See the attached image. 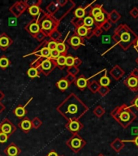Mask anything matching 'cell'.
<instances>
[{
	"instance_id": "obj_31",
	"label": "cell",
	"mask_w": 138,
	"mask_h": 156,
	"mask_svg": "<svg viewBox=\"0 0 138 156\" xmlns=\"http://www.w3.org/2000/svg\"><path fill=\"white\" fill-rule=\"evenodd\" d=\"M112 27V24L108 20H107L106 21L104 22V23H102V24H101V29H103L105 30V31H107V30H109Z\"/></svg>"
},
{
	"instance_id": "obj_47",
	"label": "cell",
	"mask_w": 138,
	"mask_h": 156,
	"mask_svg": "<svg viewBox=\"0 0 138 156\" xmlns=\"http://www.w3.org/2000/svg\"><path fill=\"white\" fill-rule=\"evenodd\" d=\"M47 156H58V154L56 153L55 151H51V152H50L48 154H47Z\"/></svg>"
},
{
	"instance_id": "obj_17",
	"label": "cell",
	"mask_w": 138,
	"mask_h": 156,
	"mask_svg": "<svg viewBox=\"0 0 138 156\" xmlns=\"http://www.w3.org/2000/svg\"><path fill=\"white\" fill-rule=\"evenodd\" d=\"M68 128L70 129L71 131L73 132H76L78 131L80 128V124L79 122L77 121H72L68 125Z\"/></svg>"
},
{
	"instance_id": "obj_4",
	"label": "cell",
	"mask_w": 138,
	"mask_h": 156,
	"mask_svg": "<svg viewBox=\"0 0 138 156\" xmlns=\"http://www.w3.org/2000/svg\"><path fill=\"white\" fill-rule=\"evenodd\" d=\"M124 84L133 92L138 91V77L129 75L124 80Z\"/></svg>"
},
{
	"instance_id": "obj_50",
	"label": "cell",
	"mask_w": 138,
	"mask_h": 156,
	"mask_svg": "<svg viewBox=\"0 0 138 156\" xmlns=\"http://www.w3.org/2000/svg\"><path fill=\"white\" fill-rule=\"evenodd\" d=\"M136 63H137V64H138V57L136 58Z\"/></svg>"
},
{
	"instance_id": "obj_24",
	"label": "cell",
	"mask_w": 138,
	"mask_h": 156,
	"mask_svg": "<svg viewBox=\"0 0 138 156\" xmlns=\"http://www.w3.org/2000/svg\"><path fill=\"white\" fill-rule=\"evenodd\" d=\"M39 30H40V27L37 23H33V24H30L29 31L31 32L32 34H37V33H38Z\"/></svg>"
},
{
	"instance_id": "obj_42",
	"label": "cell",
	"mask_w": 138,
	"mask_h": 156,
	"mask_svg": "<svg viewBox=\"0 0 138 156\" xmlns=\"http://www.w3.org/2000/svg\"><path fill=\"white\" fill-rule=\"evenodd\" d=\"M124 142H133L138 147V136H134V138L133 140H125V141H123Z\"/></svg>"
},
{
	"instance_id": "obj_41",
	"label": "cell",
	"mask_w": 138,
	"mask_h": 156,
	"mask_svg": "<svg viewBox=\"0 0 138 156\" xmlns=\"http://www.w3.org/2000/svg\"><path fill=\"white\" fill-rule=\"evenodd\" d=\"M8 139V135L3 133H0V143H5Z\"/></svg>"
},
{
	"instance_id": "obj_35",
	"label": "cell",
	"mask_w": 138,
	"mask_h": 156,
	"mask_svg": "<svg viewBox=\"0 0 138 156\" xmlns=\"http://www.w3.org/2000/svg\"><path fill=\"white\" fill-rule=\"evenodd\" d=\"M74 63H75V58H73V56H68V57H66V65L70 67V66L74 65Z\"/></svg>"
},
{
	"instance_id": "obj_2",
	"label": "cell",
	"mask_w": 138,
	"mask_h": 156,
	"mask_svg": "<svg viewBox=\"0 0 138 156\" xmlns=\"http://www.w3.org/2000/svg\"><path fill=\"white\" fill-rule=\"evenodd\" d=\"M111 115L124 129H127L136 119V114L127 104L116 107Z\"/></svg>"
},
{
	"instance_id": "obj_32",
	"label": "cell",
	"mask_w": 138,
	"mask_h": 156,
	"mask_svg": "<svg viewBox=\"0 0 138 156\" xmlns=\"http://www.w3.org/2000/svg\"><path fill=\"white\" fill-rule=\"evenodd\" d=\"M130 107H134L138 112V94H136L133 98V99L131 101V102H130Z\"/></svg>"
},
{
	"instance_id": "obj_22",
	"label": "cell",
	"mask_w": 138,
	"mask_h": 156,
	"mask_svg": "<svg viewBox=\"0 0 138 156\" xmlns=\"http://www.w3.org/2000/svg\"><path fill=\"white\" fill-rule=\"evenodd\" d=\"M40 52V56H42V57H46V58H50V55H51V51L49 50L47 47H44L39 51Z\"/></svg>"
},
{
	"instance_id": "obj_15",
	"label": "cell",
	"mask_w": 138,
	"mask_h": 156,
	"mask_svg": "<svg viewBox=\"0 0 138 156\" xmlns=\"http://www.w3.org/2000/svg\"><path fill=\"white\" fill-rule=\"evenodd\" d=\"M88 34H89V29L87 27H85L84 24L80 26L77 29V34L80 37H85L87 36Z\"/></svg>"
},
{
	"instance_id": "obj_26",
	"label": "cell",
	"mask_w": 138,
	"mask_h": 156,
	"mask_svg": "<svg viewBox=\"0 0 138 156\" xmlns=\"http://www.w3.org/2000/svg\"><path fill=\"white\" fill-rule=\"evenodd\" d=\"M27 73H28V76H29V77H31V78H34V77H36V76H38V75H37L38 72H37V68H29Z\"/></svg>"
},
{
	"instance_id": "obj_52",
	"label": "cell",
	"mask_w": 138,
	"mask_h": 156,
	"mask_svg": "<svg viewBox=\"0 0 138 156\" xmlns=\"http://www.w3.org/2000/svg\"><path fill=\"white\" fill-rule=\"evenodd\" d=\"M62 156H63V155H62Z\"/></svg>"
},
{
	"instance_id": "obj_27",
	"label": "cell",
	"mask_w": 138,
	"mask_h": 156,
	"mask_svg": "<svg viewBox=\"0 0 138 156\" xmlns=\"http://www.w3.org/2000/svg\"><path fill=\"white\" fill-rule=\"evenodd\" d=\"M9 60H8V58H6V57H2V58H0V67L2 68H5L8 67L9 65Z\"/></svg>"
},
{
	"instance_id": "obj_9",
	"label": "cell",
	"mask_w": 138,
	"mask_h": 156,
	"mask_svg": "<svg viewBox=\"0 0 138 156\" xmlns=\"http://www.w3.org/2000/svg\"><path fill=\"white\" fill-rule=\"evenodd\" d=\"M0 129H1L2 133L7 134V135H9V134L12 133V132L15 131V129H13V126H12V124H11L9 121L4 122V123L2 124V126H1Z\"/></svg>"
},
{
	"instance_id": "obj_48",
	"label": "cell",
	"mask_w": 138,
	"mask_h": 156,
	"mask_svg": "<svg viewBox=\"0 0 138 156\" xmlns=\"http://www.w3.org/2000/svg\"><path fill=\"white\" fill-rule=\"evenodd\" d=\"M109 36H104L103 37V42H110V41H108L107 39H109Z\"/></svg>"
},
{
	"instance_id": "obj_19",
	"label": "cell",
	"mask_w": 138,
	"mask_h": 156,
	"mask_svg": "<svg viewBox=\"0 0 138 156\" xmlns=\"http://www.w3.org/2000/svg\"><path fill=\"white\" fill-rule=\"evenodd\" d=\"M71 44L74 47H77L81 44V38L78 36H74L71 38Z\"/></svg>"
},
{
	"instance_id": "obj_11",
	"label": "cell",
	"mask_w": 138,
	"mask_h": 156,
	"mask_svg": "<svg viewBox=\"0 0 138 156\" xmlns=\"http://www.w3.org/2000/svg\"><path fill=\"white\" fill-rule=\"evenodd\" d=\"M110 83H111V80H110V78L107 76V73H105L104 76L100 78V80H99L100 86L108 87V85H110Z\"/></svg>"
},
{
	"instance_id": "obj_1",
	"label": "cell",
	"mask_w": 138,
	"mask_h": 156,
	"mask_svg": "<svg viewBox=\"0 0 138 156\" xmlns=\"http://www.w3.org/2000/svg\"><path fill=\"white\" fill-rule=\"evenodd\" d=\"M136 37L137 35L130 29L129 25L125 24H119V26H117L112 36L113 41L124 51H127L130 48V46L133 45Z\"/></svg>"
},
{
	"instance_id": "obj_29",
	"label": "cell",
	"mask_w": 138,
	"mask_h": 156,
	"mask_svg": "<svg viewBox=\"0 0 138 156\" xmlns=\"http://www.w3.org/2000/svg\"><path fill=\"white\" fill-rule=\"evenodd\" d=\"M56 63L59 66H64L66 63V57L64 55H59L56 58Z\"/></svg>"
},
{
	"instance_id": "obj_37",
	"label": "cell",
	"mask_w": 138,
	"mask_h": 156,
	"mask_svg": "<svg viewBox=\"0 0 138 156\" xmlns=\"http://www.w3.org/2000/svg\"><path fill=\"white\" fill-rule=\"evenodd\" d=\"M129 14H130V16H131L133 18H134V19H136V18H138V8L136 7H134L133 9L129 12Z\"/></svg>"
},
{
	"instance_id": "obj_13",
	"label": "cell",
	"mask_w": 138,
	"mask_h": 156,
	"mask_svg": "<svg viewBox=\"0 0 138 156\" xmlns=\"http://www.w3.org/2000/svg\"><path fill=\"white\" fill-rule=\"evenodd\" d=\"M105 13H107V12H105L104 10H103V12L101 13V14L97 15V16L94 17V20L95 22H97V24H102V23H104L107 20H106V16H105Z\"/></svg>"
},
{
	"instance_id": "obj_45",
	"label": "cell",
	"mask_w": 138,
	"mask_h": 156,
	"mask_svg": "<svg viewBox=\"0 0 138 156\" xmlns=\"http://www.w3.org/2000/svg\"><path fill=\"white\" fill-rule=\"evenodd\" d=\"M132 134L134 135L135 136H138V126L133 127V128L132 129Z\"/></svg>"
},
{
	"instance_id": "obj_28",
	"label": "cell",
	"mask_w": 138,
	"mask_h": 156,
	"mask_svg": "<svg viewBox=\"0 0 138 156\" xmlns=\"http://www.w3.org/2000/svg\"><path fill=\"white\" fill-rule=\"evenodd\" d=\"M100 87V85H98V83L96 81H93L90 85V89L91 90L93 93H96L98 91V89Z\"/></svg>"
},
{
	"instance_id": "obj_40",
	"label": "cell",
	"mask_w": 138,
	"mask_h": 156,
	"mask_svg": "<svg viewBox=\"0 0 138 156\" xmlns=\"http://www.w3.org/2000/svg\"><path fill=\"white\" fill-rule=\"evenodd\" d=\"M59 55H60V53H59V52H58L57 50H54V51H51L50 58H52V59H56V58H58Z\"/></svg>"
},
{
	"instance_id": "obj_44",
	"label": "cell",
	"mask_w": 138,
	"mask_h": 156,
	"mask_svg": "<svg viewBox=\"0 0 138 156\" xmlns=\"http://www.w3.org/2000/svg\"><path fill=\"white\" fill-rule=\"evenodd\" d=\"M129 75L135 76V77H138V68H134L133 70L132 71Z\"/></svg>"
},
{
	"instance_id": "obj_12",
	"label": "cell",
	"mask_w": 138,
	"mask_h": 156,
	"mask_svg": "<svg viewBox=\"0 0 138 156\" xmlns=\"http://www.w3.org/2000/svg\"><path fill=\"white\" fill-rule=\"evenodd\" d=\"M83 23H84V25H85V27H87L88 29H89V28L93 26L94 24V17H92L91 16H86L85 19H84Z\"/></svg>"
},
{
	"instance_id": "obj_16",
	"label": "cell",
	"mask_w": 138,
	"mask_h": 156,
	"mask_svg": "<svg viewBox=\"0 0 138 156\" xmlns=\"http://www.w3.org/2000/svg\"><path fill=\"white\" fill-rule=\"evenodd\" d=\"M41 67L44 71H50L52 68V63L50 59H46L42 61V63H41Z\"/></svg>"
},
{
	"instance_id": "obj_30",
	"label": "cell",
	"mask_w": 138,
	"mask_h": 156,
	"mask_svg": "<svg viewBox=\"0 0 138 156\" xmlns=\"http://www.w3.org/2000/svg\"><path fill=\"white\" fill-rule=\"evenodd\" d=\"M39 7L37 6H32V7H29V13L32 15V16H37V15L39 14Z\"/></svg>"
},
{
	"instance_id": "obj_51",
	"label": "cell",
	"mask_w": 138,
	"mask_h": 156,
	"mask_svg": "<svg viewBox=\"0 0 138 156\" xmlns=\"http://www.w3.org/2000/svg\"><path fill=\"white\" fill-rule=\"evenodd\" d=\"M0 133H1V129H0Z\"/></svg>"
},
{
	"instance_id": "obj_3",
	"label": "cell",
	"mask_w": 138,
	"mask_h": 156,
	"mask_svg": "<svg viewBox=\"0 0 138 156\" xmlns=\"http://www.w3.org/2000/svg\"><path fill=\"white\" fill-rule=\"evenodd\" d=\"M68 145L74 152L76 153L84 147L85 145V141L78 136H76L68 141Z\"/></svg>"
},
{
	"instance_id": "obj_10",
	"label": "cell",
	"mask_w": 138,
	"mask_h": 156,
	"mask_svg": "<svg viewBox=\"0 0 138 156\" xmlns=\"http://www.w3.org/2000/svg\"><path fill=\"white\" fill-rule=\"evenodd\" d=\"M19 127H20L24 132H29V129H31L32 123L29 119H24V120L21 122V124H19Z\"/></svg>"
},
{
	"instance_id": "obj_34",
	"label": "cell",
	"mask_w": 138,
	"mask_h": 156,
	"mask_svg": "<svg viewBox=\"0 0 138 156\" xmlns=\"http://www.w3.org/2000/svg\"><path fill=\"white\" fill-rule=\"evenodd\" d=\"M52 26V24H51V22L49 20H44L42 22V24H41V28L45 30H48L50 29Z\"/></svg>"
},
{
	"instance_id": "obj_43",
	"label": "cell",
	"mask_w": 138,
	"mask_h": 156,
	"mask_svg": "<svg viewBox=\"0 0 138 156\" xmlns=\"http://www.w3.org/2000/svg\"><path fill=\"white\" fill-rule=\"evenodd\" d=\"M102 33V29L100 28V27H97V28H96V29H94V34L96 35V36H99V35H101Z\"/></svg>"
},
{
	"instance_id": "obj_23",
	"label": "cell",
	"mask_w": 138,
	"mask_h": 156,
	"mask_svg": "<svg viewBox=\"0 0 138 156\" xmlns=\"http://www.w3.org/2000/svg\"><path fill=\"white\" fill-rule=\"evenodd\" d=\"M9 43L10 41L8 37L5 36H2V37H0V46H2V47H7V46H8Z\"/></svg>"
},
{
	"instance_id": "obj_6",
	"label": "cell",
	"mask_w": 138,
	"mask_h": 156,
	"mask_svg": "<svg viewBox=\"0 0 138 156\" xmlns=\"http://www.w3.org/2000/svg\"><path fill=\"white\" fill-rule=\"evenodd\" d=\"M21 151L19 150V147L15 145V144H11L7 148L5 149L4 153L7 156H18L20 154Z\"/></svg>"
},
{
	"instance_id": "obj_7",
	"label": "cell",
	"mask_w": 138,
	"mask_h": 156,
	"mask_svg": "<svg viewBox=\"0 0 138 156\" xmlns=\"http://www.w3.org/2000/svg\"><path fill=\"white\" fill-rule=\"evenodd\" d=\"M111 148L113 149L116 153H119V152H120V151L124 148L125 144H124V142L123 141V140H121V139L119 138H116L112 141V143L111 144Z\"/></svg>"
},
{
	"instance_id": "obj_25",
	"label": "cell",
	"mask_w": 138,
	"mask_h": 156,
	"mask_svg": "<svg viewBox=\"0 0 138 156\" xmlns=\"http://www.w3.org/2000/svg\"><path fill=\"white\" fill-rule=\"evenodd\" d=\"M75 15H76V16L77 17V18H79V19L83 18V17L85 16V9H83V8H81V7H79V8H77V9L76 10Z\"/></svg>"
},
{
	"instance_id": "obj_39",
	"label": "cell",
	"mask_w": 138,
	"mask_h": 156,
	"mask_svg": "<svg viewBox=\"0 0 138 156\" xmlns=\"http://www.w3.org/2000/svg\"><path fill=\"white\" fill-rule=\"evenodd\" d=\"M57 42L55 41H50L48 43V46H47V48L50 50L51 51H54V50H56V47H57Z\"/></svg>"
},
{
	"instance_id": "obj_21",
	"label": "cell",
	"mask_w": 138,
	"mask_h": 156,
	"mask_svg": "<svg viewBox=\"0 0 138 156\" xmlns=\"http://www.w3.org/2000/svg\"><path fill=\"white\" fill-rule=\"evenodd\" d=\"M57 85H58V87L61 90H65L68 89V81H67V80L63 79V80H60L58 83H57Z\"/></svg>"
},
{
	"instance_id": "obj_36",
	"label": "cell",
	"mask_w": 138,
	"mask_h": 156,
	"mask_svg": "<svg viewBox=\"0 0 138 156\" xmlns=\"http://www.w3.org/2000/svg\"><path fill=\"white\" fill-rule=\"evenodd\" d=\"M110 91V89L108 87H104V86H100L99 89H98V92L102 96H105L106 94H107Z\"/></svg>"
},
{
	"instance_id": "obj_38",
	"label": "cell",
	"mask_w": 138,
	"mask_h": 156,
	"mask_svg": "<svg viewBox=\"0 0 138 156\" xmlns=\"http://www.w3.org/2000/svg\"><path fill=\"white\" fill-rule=\"evenodd\" d=\"M56 50H57L59 53H63V52L66 51V46L64 45L63 42H62V43H58L57 44Z\"/></svg>"
},
{
	"instance_id": "obj_20",
	"label": "cell",
	"mask_w": 138,
	"mask_h": 156,
	"mask_svg": "<svg viewBox=\"0 0 138 156\" xmlns=\"http://www.w3.org/2000/svg\"><path fill=\"white\" fill-rule=\"evenodd\" d=\"M15 115L16 116L21 118L25 115V109H24V107H18L15 110Z\"/></svg>"
},
{
	"instance_id": "obj_5",
	"label": "cell",
	"mask_w": 138,
	"mask_h": 156,
	"mask_svg": "<svg viewBox=\"0 0 138 156\" xmlns=\"http://www.w3.org/2000/svg\"><path fill=\"white\" fill-rule=\"evenodd\" d=\"M110 74L112 76L115 80H120L125 74V72L123 68H121L119 65H115L111 70L110 71Z\"/></svg>"
},
{
	"instance_id": "obj_33",
	"label": "cell",
	"mask_w": 138,
	"mask_h": 156,
	"mask_svg": "<svg viewBox=\"0 0 138 156\" xmlns=\"http://www.w3.org/2000/svg\"><path fill=\"white\" fill-rule=\"evenodd\" d=\"M104 113H105V110L103 109L102 107H100V106H98V107L94 110V114L96 115L97 117L102 116V115H104Z\"/></svg>"
},
{
	"instance_id": "obj_49",
	"label": "cell",
	"mask_w": 138,
	"mask_h": 156,
	"mask_svg": "<svg viewBox=\"0 0 138 156\" xmlns=\"http://www.w3.org/2000/svg\"><path fill=\"white\" fill-rule=\"evenodd\" d=\"M97 156H105V155H104V154H98Z\"/></svg>"
},
{
	"instance_id": "obj_8",
	"label": "cell",
	"mask_w": 138,
	"mask_h": 156,
	"mask_svg": "<svg viewBox=\"0 0 138 156\" xmlns=\"http://www.w3.org/2000/svg\"><path fill=\"white\" fill-rule=\"evenodd\" d=\"M107 18L111 23H117L119 20L121 19V15L117 12L116 10H113L111 13L107 15Z\"/></svg>"
},
{
	"instance_id": "obj_46",
	"label": "cell",
	"mask_w": 138,
	"mask_h": 156,
	"mask_svg": "<svg viewBox=\"0 0 138 156\" xmlns=\"http://www.w3.org/2000/svg\"><path fill=\"white\" fill-rule=\"evenodd\" d=\"M133 46L134 48L136 49V51H137V52H138V36H137V37H136V40H135V41H134V43H133Z\"/></svg>"
},
{
	"instance_id": "obj_18",
	"label": "cell",
	"mask_w": 138,
	"mask_h": 156,
	"mask_svg": "<svg viewBox=\"0 0 138 156\" xmlns=\"http://www.w3.org/2000/svg\"><path fill=\"white\" fill-rule=\"evenodd\" d=\"M103 12V8H102V6H96L92 9L91 11V16L95 17L97 16V15L101 14L102 12Z\"/></svg>"
},
{
	"instance_id": "obj_14",
	"label": "cell",
	"mask_w": 138,
	"mask_h": 156,
	"mask_svg": "<svg viewBox=\"0 0 138 156\" xmlns=\"http://www.w3.org/2000/svg\"><path fill=\"white\" fill-rule=\"evenodd\" d=\"M87 79H85V77L83 76H80V78H78L77 80H76V85L80 89H85L86 86H87Z\"/></svg>"
}]
</instances>
